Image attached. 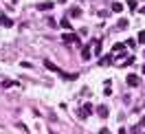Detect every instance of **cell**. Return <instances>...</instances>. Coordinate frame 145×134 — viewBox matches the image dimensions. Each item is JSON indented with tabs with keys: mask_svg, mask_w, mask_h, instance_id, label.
<instances>
[{
	"mask_svg": "<svg viewBox=\"0 0 145 134\" xmlns=\"http://www.w3.org/2000/svg\"><path fill=\"white\" fill-rule=\"evenodd\" d=\"M90 112H92V103H86V106H84L82 110L77 112V114H79V119H86V116L90 114Z\"/></svg>",
	"mask_w": 145,
	"mask_h": 134,
	"instance_id": "1",
	"label": "cell"
},
{
	"mask_svg": "<svg viewBox=\"0 0 145 134\" xmlns=\"http://www.w3.org/2000/svg\"><path fill=\"white\" fill-rule=\"evenodd\" d=\"M121 55V57H123V53H125V44H114L112 46V55Z\"/></svg>",
	"mask_w": 145,
	"mask_h": 134,
	"instance_id": "2",
	"label": "cell"
},
{
	"mask_svg": "<svg viewBox=\"0 0 145 134\" xmlns=\"http://www.w3.org/2000/svg\"><path fill=\"white\" fill-rule=\"evenodd\" d=\"M127 86L136 88V86H138V77H136V75H130V77H127Z\"/></svg>",
	"mask_w": 145,
	"mask_h": 134,
	"instance_id": "3",
	"label": "cell"
},
{
	"mask_svg": "<svg viewBox=\"0 0 145 134\" xmlns=\"http://www.w3.org/2000/svg\"><path fill=\"white\" fill-rule=\"evenodd\" d=\"M97 114H99L101 119H106V116H108V106H99L97 108Z\"/></svg>",
	"mask_w": 145,
	"mask_h": 134,
	"instance_id": "4",
	"label": "cell"
},
{
	"mask_svg": "<svg viewBox=\"0 0 145 134\" xmlns=\"http://www.w3.org/2000/svg\"><path fill=\"white\" fill-rule=\"evenodd\" d=\"M13 22H11V18H7V16H0V27H11Z\"/></svg>",
	"mask_w": 145,
	"mask_h": 134,
	"instance_id": "5",
	"label": "cell"
},
{
	"mask_svg": "<svg viewBox=\"0 0 145 134\" xmlns=\"http://www.w3.org/2000/svg\"><path fill=\"white\" fill-rule=\"evenodd\" d=\"M77 40H79V37L75 35V33H66V35H64V42H68V44H71V42H77Z\"/></svg>",
	"mask_w": 145,
	"mask_h": 134,
	"instance_id": "6",
	"label": "cell"
},
{
	"mask_svg": "<svg viewBox=\"0 0 145 134\" xmlns=\"http://www.w3.org/2000/svg\"><path fill=\"white\" fill-rule=\"evenodd\" d=\"M71 16H72V18H79V16H82V9H79V7H72V9H71Z\"/></svg>",
	"mask_w": 145,
	"mask_h": 134,
	"instance_id": "7",
	"label": "cell"
},
{
	"mask_svg": "<svg viewBox=\"0 0 145 134\" xmlns=\"http://www.w3.org/2000/svg\"><path fill=\"white\" fill-rule=\"evenodd\" d=\"M82 57H84V59H90V57H92V51H90V48H84V51H82Z\"/></svg>",
	"mask_w": 145,
	"mask_h": 134,
	"instance_id": "8",
	"label": "cell"
},
{
	"mask_svg": "<svg viewBox=\"0 0 145 134\" xmlns=\"http://www.w3.org/2000/svg\"><path fill=\"white\" fill-rule=\"evenodd\" d=\"M112 11H123V5H121V2H114V5H112Z\"/></svg>",
	"mask_w": 145,
	"mask_h": 134,
	"instance_id": "9",
	"label": "cell"
},
{
	"mask_svg": "<svg viewBox=\"0 0 145 134\" xmlns=\"http://www.w3.org/2000/svg\"><path fill=\"white\" fill-rule=\"evenodd\" d=\"M95 53H101V40H95Z\"/></svg>",
	"mask_w": 145,
	"mask_h": 134,
	"instance_id": "10",
	"label": "cell"
},
{
	"mask_svg": "<svg viewBox=\"0 0 145 134\" xmlns=\"http://www.w3.org/2000/svg\"><path fill=\"white\" fill-rule=\"evenodd\" d=\"M110 62H112V57H101V62H99V64H101V66H108Z\"/></svg>",
	"mask_w": 145,
	"mask_h": 134,
	"instance_id": "11",
	"label": "cell"
},
{
	"mask_svg": "<svg viewBox=\"0 0 145 134\" xmlns=\"http://www.w3.org/2000/svg\"><path fill=\"white\" fill-rule=\"evenodd\" d=\"M136 42H138V40H132V37H130V40L125 42V46H130V48H134V46H136Z\"/></svg>",
	"mask_w": 145,
	"mask_h": 134,
	"instance_id": "12",
	"label": "cell"
},
{
	"mask_svg": "<svg viewBox=\"0 0 145 134\" xmlns=\"http://www.w3.org/2000/svg\"><path fill=\"white\" fill-rule=\"evenodd\" d=\"M127 7H130V9L134 11V9H136V7H138V5H136V0H127Z\"/></svg>",
	"mask_w": 145,
	"mask_h": 134,
	"instance_id": "13",
	"label": "cell"
},
{
	"mask_svg": "<svg viewBox=\"0 0 145 134\" xmlns=\"http://www.w3.org/2000/svg\"><path fill=\"white\" fill-rule=\"evenodd\" d=\"M51 7H53V2H44V5H40V9H42V11H48V9H51Z\"/></svg>",
	"mask_w": 145,
	"mask_h": 134,
	"instance_id": "14",
	"label": "cell"
},
{
	"mask_svg": "<svg viewBox=\"0 0 145 134\" xmlns=\"http://www.w3.org/2000/svg\"><path fill=\"white\" fill-rule=\"evenodd\" d=\"M62 27H64V29H71V22H68V18H64V20H62Z\"/></svg>",
	"mask_w": 145,
	"mask_h": 134,
	"instance_id": "15",
	"label": "cell"
},
{
	"mask_svg": "<svg viewBox=\"0 0 145 134\" xmlns=\"http://www.w3.org/2000/svg\"><path fill=\"white\" fill-rule=\"evenodd\" d=\"M123 27H127V20H125V18L119 20V29H123Z\"/></svg>",
	"mask_w": 145,
	"mask_h": 134,
	"instance_id": "16",
	"label": "cell"
},
{
	"mask_svg": "<svg viewBox=\"0 0 145 134\" xmlns=\"http://www.w3.org/2000/svg\"><path fill=\"white\" fill-rule=\"evenodd\" d=\"M138 42H145V31H141V33H138Z\"/></svg>",
	"mask_w": 145,
	"mask_h": 134,
	"instance_id": "17",
	"label": "cell"
},
{
	"mask_svg": "<svg viewBox=\"0 0 145 134\" xmlns=\"http://www.w3.org/2000/svg\"><path fill=\"white\" fill-rule=\"evenodd\" d=\"M141 127H145V116H143V119H141Z\"/></svg>",
	"mask_w": 145,
	"mask_h": 134,
	"instance_id": "18",
	"label": "cell"
},
{
	"mask_svg": "<svg viewBox=\"0 0 145 134\" xmlns=\"http://www.w3.org/2000/svg\"><path fill=\"white\" fill-rule=\"evenodd\" d=\"M143 75H145V66H143Z\"/></svg>",
	"mask_w": 145,
	"mask_h": 134,
	"instance_id": "19",
	"label": "cell"
}]
</instances>
